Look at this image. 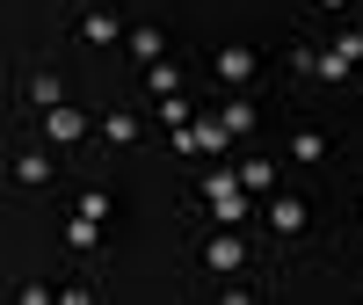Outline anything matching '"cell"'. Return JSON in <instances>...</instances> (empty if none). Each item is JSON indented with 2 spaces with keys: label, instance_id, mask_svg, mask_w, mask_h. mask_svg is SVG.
Segmentation results:
<instances>
[{
  "label": "cell",
  "instance_id": "1",
  "mask_svg": "<svg viewBox=\"0 0 363 305\" xmlns=\"http://www.w3.org/2000/svg\"><path fill=\"white\" fill-rule=\"evenodd\" d=\"M298 66H313L320 80H349V73H363V37L349 29V37H335L327 51H298Z\"/></svg>",
  "mask_w": 363,
  "mask_h": 305
},
{
  "label": "cell",
  "instance_id": "2",
  "mask_svg": "<svg viewBox=\"0 0 363 305\" xmlns=\"http://www.w3.org/2000/svg\"><path fill=\"white\" fill-rule=\"evenodd\" d=\"M73 37H80L87 51H109V44H124V37H131V29H124V22H116V8H102V0H87V8L73 15Z\"/></svg>",
  "mask_w": 363,
  "mask_h": 305
},
{
  "label": "cell",
  "instance_id": "3",
  "mask_svg": "<svg viewBox=\"0 0 363 305\" xmlns=\"http://www.w3.org/2000/svg\"><path fill=\"white\" fill-rule=\"evenodd\" d=\"M211 73H218V80L233 87V95H240V87H255V73H262V58H255V44H225L218 58H211Z\"/></svg>",
  "mask_w": 363,
  "mask_h": 305
},
{
  "label": "cell",
  "instance_id": "4",
  "mask_svg": "<svg viewBox=\"0 0 363 305\" xmlns=\"http://www.w3.org/2000/svg\"><path fill=\"white\" fill-rule=\"evenodd\" d=\"M203 269L211 277H240V269H247V240L240 233H211L203 240Z\"/></svg>",
  "mask_w": 363,
  "mask_h": 305
},
{
  "label": "cell",
  "instance_id": "5",
  "mask_svg": "<svg viewBox=\"0 0 363 305\" xmlns=\"http://www.w3.org/2000/svg\"><path fill=\"white\" fill-rule=\"evenodd\" d=\"M87 131H95V116H87V109H73V102L44 109V138H51V145H80Z\"/></svg>",
  "mask_w": 363,
  "mask_h": 305
},
{
  "label": "cell",
  "instance_id": "6",
  "mask_svg": "<svg viewBox=\"0 0 363 305\" xmlns=\"http://www.w3.org/2000/svg\"><path fill=\"white\" fill-rule=\"evenodd\" d=\"M306 226H313V204L306 196H284V189L269 196V233H306Z\"/></svg>",
  "mask_w": 363,
  "mask_h": 305
},
{
  "label": "cell",
  "instance_id": "7",
  "mask_svg": "<svg viewBox=\"0 0 363 305\" xmlns=\"http://www.w3.org/2000/svg\"><path fill=\"white\" fill-rule=\"evenodd\" d=\"M124 51H131V58H145V66H160V58H167V29H160V22H131Z\"/></svg>",
  "mask_w": 363,
  "mask_h": 305
},
{
  "label": "cell",
  "instance_id": "8",
  "mask_svg": "<svg viewBox=\"0 0 363 305\" xmlns=\"http://www.w3.org/2000/svg\"><path fill=\"white\" fill-rule=\"evenodd\" d=\"M22 102L29 109H58V102H66V80H58V73H29L22 80Z\"/></svg>",
  "mask_w": 363,
  "mask_h": 305
},
{
  "label": "cell",
  "instance_id": "9",
  "mask_svg": "<svg viewBox=\"0 0 363 305\" xmlns=\"http://www.w3.org/2000/svg\"><path fill=\"white\" fill-rule=\"evenodd\" d=\"M66 248H73V255H95V248H102V218L73 211V218H66Z\"/></svg>",
  "mask_w": 363,
  "mask_h": 305
},
{
  "label": "cell",
  "instance_id": "10",
  "mask_svg": "<svg viewBox=\"0 0 363 305\" xmlns=\"http://www.w3.org/2000/svg\"><path fill=\"white\" fill-rule=\"evenodd\" d=\"M277 174H284V167H277V160H262V152H255V160L240 167V189H255V196H277Z\"/></svg>",
  "mask_w": 363,
  "mask_h": 305
},
{
  "label": "cell",
  "instance_id": "11",
  "mask_svg": "<svg viewBox=\"0 0 363 305\" xmlns=\"http://www.w3.org/2000/svg\"><path fill=\"white\" fill-rule=\"evenodd\" d=\"M109 145H138V116L131 109H102V124H95Z\"/></svg>",
  "mask_w": 363,
  "mask_h": 305
},
{
  "label": "cell",
  "instance_id": "12",
  "mask_svg": "<svg viewBox=\"0 0 363 305\" xmlns=\"http://www.w3.org/2000/svg\"><path fill=\"white\" fill-rule=\"evenodd\" d=\"M291 160H298V167H320V160H327V131H313V124L291 131Z\"/></svg>",
  "mask_w": 363,
  "mask_h": 305
},
{
  "label": "cell",
  "instance_id": "13",
  "mask_svg": "<svg viewBox=\"0 0 363 305\" xmlns=\"http://www.w3.org/2000/svg\"><path fill=\"white\" fill-rule=\"evenodd\" d=\"M15 182L22 189H44L51 182V152H15Z\"/></svg>",
  "mask_w": 363,
  "mask_h": 305
},
{
  "label": "cell",
  "instance_id": "14",
  "mask_svg": "<svg viewBox=\"0 0 363 305\" xmlns=\"http://www.w3.org/2000/svg\"><path fill=\"white\" fill-rule=\"evenodd\" d=\"M218 124H225L233 138H240V131H255V102H247V87H240V95H233V102L218 109Z\"/></svg>",
  "mask_w": 363,
  "mask_h": 305
},
{
  "label": "cell",
  "instance_id": "15",
  "mask_svg": "<svg viewBox=\"0 0 363 305\" xmlns=\"http://www.w3.org/2000/svg\"><path fill=\"white\" fill-rule=\"evenodd\" d=\"M145 80H153V95H182V66H167V58L145 66Z\"/></svg>",
  "mask_w": 363,
  "mask_h": 305
},
{
  "label": "cell",
  "instance_id": "16",
  "mask_svg": "<svg viewBox=\"0 0 363 305\" xmlns=\"http://www.w3.org/2000/svg\"><path fill=\"white\" fill-rule=\"evenodd\" d=\"M80 211H87V218H102V226H109V189H80Z\"/></svg>",
  "mask_w": 363,
  "mask_h": 305
}]
</instances>
